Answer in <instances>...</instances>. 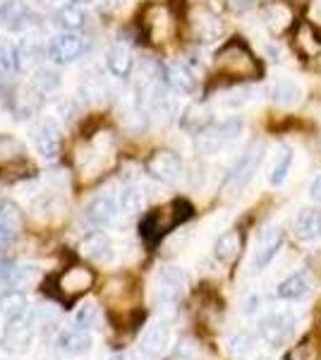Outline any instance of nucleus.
<instances>
[{"instance_id":"1","label":"nucleus","mask_w":321,"mask_h":360,"mask_svg":"<svg viewBox=\"0 0 321 360\" xmlns=\"http://www.w3.org/2000/svg\"><path fill=\"white\" fill-rule=\"evenodd\" d=\"M190 217H192L190 202L175 200L168 207H161V209L149 212L147 217L142 219V224H139V233H142V238L149 243V245H156V243H159L168 231L175 229L178 224L188 221Z\"/></svg>"},{"instance_id":"2","label":"nucleus","mask_w":321,"mask_h":360,"mask_svg":"<svg viewBox=\"0 0 321 360\" xmlns=\"http://www.w3.org/2000/svg\"><path fill=\"white\" fill-rule=\"evenodd\" d=\"M216 70L221 75H228L232 79H254L261 75L259 60L252 56V51L247 49L242 41L232 39L216 56Z\"/></svg>"},{"instance_id":"3","label":"nucleus","mask_w":321,"mask_h":360,"mask_svg":"<svg viewBox=\"0 0 321 360\" xmlns=\"http://www.w3.org/2000/svg\"><path fill=\"white\" fill-rule=\"evenodd\" d=\"M261 159H264V144L261 142H252L247 149L240 154V159L232 164V168L228 171V176L223 180V193L228 197H235L240 195L244 188L249 185V180L259 168Z\"/></svg>"},{"instance_id":"4","label":"nucleus","mask_w":321,"mask_h":360,"mask_svg":"<svg viewBox=\"0 0 321 360\" xmlns=\"http://www.w3.org/2000/svg\"><path fill=\"white\" fill-rule=\"evenodd\" d=\"M94 278H96L94 271L86 269V266H81V264L70 266V269L63 271L60 276L53 278V283L58 288L55 295L63 300V303H74L79 295H84L91 286H94Z\"/></svg>"},{"instance_id":"5","label":"nucleus","mask_w":321,"mask_h":360,"mask_svg":"<svg viewBox=\"0 0 321 360\" xmlns=\"http://www.w3.org/2000/svg\"><path fill=\"white\" fill-rule=\"evenodd\" d=\"M185 288H188V274L178 266H166L156 278V303L163 310H173L183 300Z\"/></svg>"},{"instance_id":"6","label":"nucleus","mask_w":321,"mask_h":360,"mask_svg":"<svg viewBox=\"0 0 321 360\" xmlns=\"http://www.w3.org/2000/svg\"><path fill=\"white\" fill-rule=\"evenodd\" d=\"M242 132V123L240 120H225V123L216 125V127H209V130H202L197 135V152L204 154V156H211V154H218L221 149L225 147L228 142H232L237 135Z\"/></svg>"},{"instance_id":"7","label":"nucleus","mask_w":321,"mask_h":360,"mask_svg":"<svg viewBox=\"0 0 321 360\" xmlns=\"http://www.w3.org/2000/svg\"><path fill=\"white\" fill-rule=\"evenodd\" d=\"M147 173L154 180H159V183L173 185L183 176V159L175 152H171V149H159V152L149 156Z\"/></svg>"},{"instance_id":"8","label":"nucleus","mask_w":321,"mask_h":360,"mask_svg":"<svg viewBox=\"0 0 321 360\" xmlns=\"http://www.w3.org/2000/svg\"><path fill=\"white\" fill-rule=\"evenodd\" d=\"M261 339L266 341L271 348H281L293 339L295 334V317L288 312H276V315H268L261 319L259 324Z\"/></svg>"},{"instance_id":"9","label":"nucleus","mask_w":321,"mask_h":360,"mask_svg":"<svg viewBox=\"0 0 321 360\" xmlns=\"http://www.w3.org/2000/svg\"><path fill=\"white\" fill-rule=\"evenodd\" d=\"M81 51H84V41H81L74 32L58 34V37L51 39L48 46H46V56L53 63H58V65H70V63H74L81 56Z\"/></svg>"},{"instance_id":"10","label":"nucleus","mask_w":321,"mask_h":360,"mask_svg":"<svg viewBox=\"0 0 321 360\" xmlns=\"http://www.w3.org/2000/svg\"><path fill=\"white\" fill-rule=\"evenodd\" d=\"M32 341H34V324H32V317L29 315H22V317L13 319L3 334V348L10 353L29 351Z\"/></svg>"},{"instance_id":"11","label":"nucleus","mask_w":321,"mask_h":360,"mask_svg":"<svg viewBox=\"0 0 321 360\" xmlns=\"http://www.w3.org/2000/svg\"><path fill=\"white\" fill-rule=\"evenodd\" d=\"M32 139L37 152L44 159H55L60 154V127L53 118H44L41 123L32 130Z\"/></svg>"},{"instance_id":"12","label":"nucleus","mask_w":321,"mask_h":360,"mask_svg":"<svg viewBox=\"0 0 321 360\" xmlns=\"http://www.w3.org/2000/svg\"><path fill=\"white\" fill-rule=\"evenodd\" d=\"M34 25V13L25 0H3L0 3V27L8 32H25Z\"/></svg>"},{"instance_id":"13","label":"nucleus","mask_w":321,"mask_h":360,"mask_svg":"<svg viewBox=\"0 0 321 360\" xmlns=\"http://www.w3.org/2000/svg\"><path fill=\"white\" fill-rule=\"evenodd\" d=\"M190 27H192V34L197 37V41H202V44L216 41V39L221 37V32H223L221 20L207 8H195V10H192Z\"/></svg>"},{"instance_id":"14","label":"nucleus","mask_w":321,"mask_h":360,"mask_svg":"<svg viewBox=\"0 0 321 360\" xmlns=\"http://www.w3.org/2000/svg\"><path fill=\"white\" fill-rule=\"evenodd\" d=\"M171 339V329L166 322H156L154 327H149V332L144 334L142 346H139V358L142 360H159L163 356Z\"/></svg>"},{"instance_id":"15","label":"nucleus","mask_w":321,"mask_h":360,"mask_svg":"<svg viewBox=\"0 0 321 360\" xmlns=\"http://www.w3.org/2000/svg\"><path fill=\"white\" fill-rule=\"evenodd\" d=\"M283 245V231L278 226H268L266 231H261L259 243H256V252H254V269H264L278 255V250Z\"/></svg>"},{"instance_id":"16","label":"nucleus","mask_w":321,"mask_h":360,"mask_svg":"<svg viewBox=\"0 0 321 360\" xmlns=\"http://www.w3.org/2000/svg\"><path fill=\"white\" fill-rule=\"evenodd\" d=\"M91 348V336L86 334V329H65V332L58 334L55 339V351L65 358H77L84 356Z\"/></svg>"},{"instance_id":"17","label":"nucleus","mask_w":321,"mask_h":360,"mask_svg":"<svg viewBox=\"0 0 321 360\" xmlns=\"http://www.w3.org/2000/svg\"><path fill=\"white\" fill-rule=\"evenodd\" d=\"M144 27H147L151 41H166L168 37L173 34V17L171 13H168L163 5H151V8L147 10V15H144Z\"/></svg>"},{"instance_id":"18","label":"nucleus","mask_w":321,"mask_h":360,"mask_svg":"<svg viewBox=\"0 0 321 360\" xmlns=\"http://www.w3.org/2000/svg\"><path fill=\"white\" fill-rule=\"evenodd\" d=\"M118 209H115L113 197L108 195H98L89 202V207L84 209V221L91 226V229H106V226L113 221Z\"/></svg>"},{"instance_id":"19","label":"nucleus","mask_w":321,"mask_h":360,"mask_svg":"<svg viewBox=\"0 0 321 360\" xmlns=\"http://www.w3.org/2000/svg\"><path fill=\"white\" fill-rule=\"evenodd\" d=\"M79 252L84 255L86 259H91V262L106 264L113 259V243H110V238L106 233H91L81 240Z\"/></svg>"},{"instance_id":"20","label":"nucleus","mask_w":321,"mask_h":360,"mask_svg":"<svg viewBox=\"0 0 321 360\" xmlns=\"http://www.w3.org/2000/svg\"><path fill=\"white\" fill-rule=\"evenodd\" d=\"M163 79L171 89L180 91V94H192L197 89L195 75L185 63H168L166 70H163Z\"/></svg>"},{"instance_id":"21","label":"nucleus","mask_w":321,"mask_h":360,"mask_svg":"<svg viewBox=\"0 0 321 360\" xmlns=\"http://www.w3.org/2000/svg\"><path fill=\"white\" fill-rule=\"evenodd\" d=\"M295 49L302 58H317L321 53V34L309 22H300L295 29Z\"/></svg>"},{"instance_id":"22","label":"nucleus","mask_w":321,"mask_h":360,"mask_svg":"<svg viewBox=\"0 0 321 360\" xmlns=\"http://www.w3.org/2000/svg\"><path fill=\"white\" fill-rule=\"evenodd\" d=\"M53 22L63 32H79V29L86 25V13L77 3H63L60 8L55 10Z\"/></svg>"},{"instance_id":"23","label":"nucleus","mask_w":321,"mask_h":360,"mask_svg":"<svg viewBox=\"0 0 321 360\" xmlns=\"http://www.w3.org/2000/svg\"><path fill=\"white\" fill-rule=\"evenodd\" d=\"M106 68L108 72L113 75V77H130L132 72V53L130 49H125L122 44H115L110 46V49L106 51Z\"/></svg>"},{"instance_id":"24","label":"nucleus","mask_w":321,"mask_h":360,"mask_svg":"<svg viewBox=\"0 0 321 360\" xmlns=\"http://www.w3.org/2000/svg\"><path fill=\"white\" fill-rule=\"evenodd\" d=\"M60 84H63V77H60V72H58L55 68H39L37 72L32 75V79H29V89H32L34 94H39V96L53 94Z\"/></svg>"},{"instance_id":"25","label":"nucleus","mask_w":321,"mask_h":360,"mask_svg":"<svg viewBox=\"0 0 321 360\" xmlns=\"http://www.w3.org/2000/svg\"><path fill=\"white\" fill-rule=\"evenodd\" d=\"M240 250H242V236L237 231H228L216 240V259L223 264H232L237 257H240Z\"/></svg>"},{"instance_id":"26","label":"nucleus","mask_w":321,"mask_h":360,"mask_svg":"<svg viewBox=\"0 0 321 360\" xmlns=\"http://www.w3.org/2000/svg\"><path fill=\"white\" fill-rule=\"evenodd\" d=\"M295 236L300 240H314L321 236V209H302L295 221Z\"/></svg>"},{"instance_id":"27","label":"nucleus","mask_w":321,"mask_h":360,"mask_svg":"<svg viewBox=\"0 0 321 360\" xmlns=\"http://www.w3.org/2000/svg\"><path fill=\"white\" fill-rule=\"evenodd\" d=\"M264 25L271 29L273 34H283L285 29L293 25V13H290L288 5L271 3L264 8Z\"/></svg>"},{"instance_id":"28","label":"nucleus","mask_w":321,"mask_h":360,"mask_svg":"<svg viewBox=\"0 0 321 360\" xmlns=\"http://www.w3.org/2000/svg\"><path fill=\"white\" fill-rule=\"evenodd\" d=\"M44 53H46V46L37 37V34H27V37H22V41L17 44V58H20V68L34 65V63H37Z\"/></svg>"},{"instance_id":"29","label":"nucleus","mask_w":321,"mask_h":360,"mask_svg":"<svg viewBox=\"0 0 321 360\" xmlns=\"http://www.w3.org/2000/svg\"><path fill=\"white\" fill-rule=\"evenodd\" d=\"M271 98L278 106H295L302 98V86L293 82V79H278V82L271 86Z\"/></svg>"},{"instance_id":"30","label":"nucleus","mask_w":321,"mask_h":360,"mask_svg":"<svg viewBox=\"0 0 321 360\" xmlns=\"http://www.w3.org/2000/svg\"><path fill=\"white\" fill-rule=\"evenodd\" d=\"M29 300L22 291H5L0 293V315H5L8 319H17L22 315H27Z\"/></svg>"},{"instance_id":"31","label":"nucleus","mask_w":321,"mask_h":360,"mask_svg":"<svg viewBox=\"0 0 321 360\" xmlns=\"http://www.w3.org/2000/svg\"><path fill=\"white\" fill-rule=\"evenodd\" d=\"M309 288H312V283H309V276L302 271V274H293L290 278H285V281L278 286V298L283 300H297V298H305L309 293Z\"/></svg>"},{"instance_id":"32","label":"nucleus","mask_w":321,"mask_h":360,"mask_svg":"<svg viewBox=\"0 0 321 360\" xmlns=\"http://www.w3.org/2000/svg\"><path fill=\"white\" fill-rule=\"evenodd\" d=\"M144 207V193L139 188H125L120 193V212L127 214V217H134L139 214Z\"/></svg>"},{"instance_id":"33","label":"nucleus","mask_w":321,"mask_h":360,"mask_svg":"<svg viewBox=\"0 0 321 360\" xmlns=\"http://www.w3.org/2000/svg\"><path fill=\"white\" fill-rule=\"evenodd\" d=\"M183 125L188 127L190 132H197V135H199V132L207 130V125H209V108L190 106L183 115Z\"/></svg>"},{"instance_id":"34","label":"nucleus","mask_w":321,"mask_h":360,"mask_svg":"<svg viewBox=\"0 0 321 360\" xmlns=\"http://www.w3.org/2000/svg\"><path fill=\"white\" fill-rule=\"evenodd\" d=\"M228 351H230V356L232 358H237V360H247L249 356L254 353V341H252V336L249 334H235L230 339V344H228Z\"/></svg>"},{"instance_id":"35","label":"nucleus","mask_w":321,"mask_h":360,"mask_svg":"<svg viewBox=\"0 0 321 360\" xmlns=\"http://www.w3.org/2000/svg\"><path fill=\"white\" fill-rule=\"evenodd\" d=\"M290 164H293V152H290L288 147H281L276 164H273V168H271V185H281L283 180L288 178Z\"/></svg>"},{"instance_id":"36","label":"nucleus","mask_w":321,"mask_h":360,"mask_svg":"<svg viewBox=\"0 0 321 360\" xmlns=\"http://www.w3.org/2000/svg\"><path fill=\"white\" fill-rule=\"evenodd\" d=\"M20 68V58H17V46L8 39H0V70L5 75L15 72Z\"/></svg>"},{"instance_id":"37","label":"nucleus","mask_w":321,"mask_h":360,"mask_svg":"<svg viewBox=\"0 0 321 360\" xmlns=\"http://www.w3.org/2000/svg\"><path fill=\"white\" fill-rule=\"evenodd\" d=\"M25 147L13 135H0V159H22Z\"/></svg>"},{"instance_id":"38","label":"nucleus","mask_w":321,"mask_h":360,"mask_svg":"<svg viewBox=\"0 0 321 360\" xmlns=\"http://www.w3.org/2000/svg\"><path fill=\"white\" fill-rule=\"evenodd\" d=\"M171 360H199V344L195 339H183L175 346Z\"/></svg>"},{"instance_id":"39","label":"nucleus","mask_w":321,"mask_h":360,"mask_svg":"<svg viewBox=\"0 0 321 360\" xmlns=\"http://www.w3.org/2000/svg\"><path fill=\"white\" fill-rule=\"evenodd\" d=\"M96 319H98V307L94 303H86V305L79 307V312H77V327L91 329L96 324Z\"/></svg>"},{"instance_id":"40","label":"nucleus","mask_w":321,"mask_h":360,"mask_svg":"<svg viewBox=\"0 0 321 360\" xmlns=\"http://www.w3.org/2000/svg\"><path fill=\"white\" fill-rule=\"evenodd\" d=\"M0 221L20 229L22 214H20V209H17V205H13V202H0Z\"/></svg>"},{"instance_id":"41","label":"nucleus","mask_w":321,"mask_h":360,"mask_svg":"<svg viewBox=\"0 0 321 360\" xmlns=\"http://www.w3.org/2000/svg\"><path fill=\"white\" fill-rule=\"evenodd\" d=\"M15 238H17V229H15V226L0 221V250H8L15 243Z\"/></svg>"},{"instance_id":"42","label":"nucleus","mask_w":321,"mask_h":360,"mask_svg":"<svg viewBox=\"0 0 321 360\" xmlns=\"http://www.w3.org/2000/svg\"><path fill=\"white\" fill-rule=\"evenodd\" d=\"M58 113L63 115V118H72V101H60L58 103Z\"/></svg>"},{"instance_id":"43","label":"nucleus","mask_w":321,"mask_h":360,"mask_svg":"<svg viewBox=\"0 0 321 360\" xmlns=\"http://www.w3.org/2000/svg\"><path fill=\"white\" fill-rule=\"evenodd\" d=\"M309 195H312L314 200H319V202H321V176L312 183V188H309Z\"/></svg>"},{"instance_id":"44","label":"nucleus","mask_w":321,"mask_h":360,"mask_svg":"<svg viewBox=\"0 0 321 360\" xmlns=\"http://www.w3.org/2000/svg\"><path fill=\"white\" fill-rule=\"evenodd\" d=\"M10 269H13V264H8V262H0V281H8Z\"/></svg>"},{"instance_id":"45","label":"nucleus","mask_w":321,"mask_h":360,"mask_svg":"<svg viewBox=\"0 0 321 360\" xmlns=\"http://www.w3.org/2000/svg\"><path fill=\"white\" fill-rule=\"evenodd\" d=\"M37 3H39V5H51L53 0H37Z\"/></svg>"},{"instance_id":"46","label":"nucleus","mask_w":321,"mask_h":360,"mask_svg":"<svg viewBox=\"0 0 321 360\" xmlns=\"http://www.w3.org/2000/svg\"><path fill=\"white\" fill-rule=\"evenodd\" d=\"M317 13L321 15V0H317Z\"/></svg>"},{"instance_id":"47","label":"nucleus","mask_w":321,"mask_h":360,"mask_svg":"<svg viewBox=\"0 0 321 360\" xmlns=\"http://www.w3.org/2000/svg\"><path fill=\"white\" fill-rule=\"evenodd\" d=\"M3 75H5V72H3V70H0V77H3Z\"/></svg>"}]
</instances>
